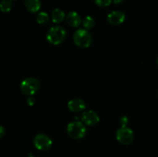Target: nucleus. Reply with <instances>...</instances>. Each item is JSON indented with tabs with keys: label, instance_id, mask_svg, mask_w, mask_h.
Returning a JSON list of instances; mask_svg holds the SVG:
<instances>
[{
	"label": "nucleus",
	"instance_id": "nucleus-1",
	"mask_svg": "<svg viewBox=\"0 0 158 157\" xmlns=\"http://www.w3.org/2000/svg\"><path fill=\"white\" fill-rule=\"evenodd\" d=\"M66 37V31L62 26H52L49 29L46 35V38L49 43L52 45L61 44L64 42Z\"/></svg>",
	"mask_w": 158,
	"mask_h": 157
},
{
	"label": "nucleus",
	"instance_id": "nucleus-2",
	"mask_svg": "<svg viewBox=\"0 0 158 157\" xmlns=\"http://www.w3.org/2000/svg\"><path fill=\"white\" fill-rule=\"evenodd\" d=\"M40 88V82L38 78L29 77L23 80L20 85V89L23 95L31 96L36 93Z\"/></svg>",
	"mask_w": 158,
	"mask_h": 157
},
{
	"label": "nucleus",
	"instance_id": "nucleus-3",
	"mask_svg": "<svg viewBox=\"0 0 158 157\" xmlns=\"http://www.w3.org/2000/svg\"><path fill=\"white\" fill-rule=\"evenodd\" d=\"M93 41L92 35L85 29H79L73 34V42L78 47L88 48Z\"/></svg>",
	"mask_w": 158,
	"mask_h": 157
},
{
	"label": "nucleus",
	"instance_id": "nucleus-4",
	"mask_svg": "<svg viewBox=\"0 0 158 157\" xmlns=\"http://www.w3.org/2000/svg\"><path fill=\"white\" fill-rule=\"evenodd\" d=\"M67 133L73 139H80L86 135V128L83 122H71L67 126Z\"/></svg>",
	"mask_w": 158,
	"mask_h": 157
},
{
	"label": "nucleus",
	"instance_id": "nucleus-5",
	"mask_svg": "<svg viewBox=\"0 0 158 157\" xmlns=\"http://www.w3.org/2000/svg\"><path fill=\"white\" fill-rule=\"evenodd\" d=\"M117 141L123 145H129L134 141V131L127 126H121L116 133Z\"/></svg>",
	"mask_w": 158,
	"mask_h": 157
},
{
	"label": "nucleus",
	"instance_id": "nucleus-6",
	"mask_svg": "<svg viewBox=\"0 0 158 157\" xmlns=\"http://www.w3.org/2000/svg\"><path fill=\"white\" fill-rule=\"evenodd\" d=\"M33 144L37 149L41 151L49 150L52 145L50 137L44 133H39L34 138Z\"/></svg>",
	"mask_w": 158,
	"mask_h": 157
},
{
	"label": "nucleus",
	"instance_id": "nucleus-7",
	"mask_svg": "<svg viewBox=\"0 0 158 157\" xmlns=\"http://www.w3.org/2000/svg\"><path fill=\"white\" fill-rule=\"evenodd\" d=\"M82 122L85 125L89 126H93L97 125L100 121V117L98 114L93 110H86L83 112L82 115Z\"/></svg>",
	"mask_w": 158,
	"mask_h": 157
},
{
	"label": "nucleus",
	"instance_id": "nucleus-8",
	"mask_svg": "<svg viewBox=\"0 0 158 157\" xmlns=\"http://www.w3.org/2000/svg\"><path fill=\"white\" fill-rule=\"evenodd\" d=\"M125 14L120 11H113L112 12L108 14L107 21L110 24L114 25V26H118L122 24L124 22Z\"/></svg>",
	"mask_w": 158,
	"mask_h": 157
},
{
	"label": "nucleus",
	"instance_id": "nucleus-9",
	"mask_svg": "<svg viewBox=\"0 0 158 157\" xmlns=\"http://www.w3.org/2000/svg\"><path fill=\"white\" fill-rule=\"evenodd\" d=\"M86 107V103L83 99H73L69 100V103H68V108H69V109L71 112H81V111L84 110Z\"/></svg>",
	"mask_w": 158,
	"mask_h": 157
},
{
	"label": "nucleus",
	"instance_id": "nucleus-10",
	"mask_svg": "<svg viewBox=\"0 0 158 157\" xmlns=\"http://www.w3.org/2000/svg\"><path fill=\"white\" fill-rule=\"evenodd\" d=\"M66 21L69 26L74 28L79 27L82 22L80 15L77 12H73V11L67 14L66 16Z\"/></svg>",
	"mask_w": 158,
	"mask_h": 157
},
{
	"label": "nucleus",
	"instance_id": "nucleus-11",
	"mask_svg": "<svg viewBox=\"0 0 158 157\" xmlns=\"http://www.w3.org/2000/svg\"><path fill=\"white\" fill-rule=\"evenodd\" d=\"M25 7L31 13H35L41 8L40 0H25Z\"/></svg>",
	"mask_w": 158,
	"mask_h": 157
},
{
	"label": "nucleus",
	"instance_id": "nucleus-12",
	"mask_svg": "<svg viewBox=\"0 0 158 157\" xmlns=\"http://www.w3.org/2000/svg\"><path fill=\"white\" fill-rule=\"evenodd\" d=\"M51 18H52V21L54 23L59 24V23L62 22L64 20V18H66V14L62 9H56L52 12Z\"/></svg>",
	"mask_w": 158,
	"mask_h": 157
},
{
	"label": "nucleus",
	"instance_id": "nucleus-13",
	"mask_svg": "<svg viewBox=\"0 0 158 157\" xmlns=\"http://www.w3.org/2000/svg\"><path fill=\"white\" fill-rule=\"evenodd\" d=\"M82 24H83V27L86 30H89V29H93L95 26V20L93 17L89 16H86L83 20H82Z\"/></svg>",
	"mask_w": 158,
	"mask_h": 157
},
{
	"label": "nucleus",
	"instance_id": "nucleus-14",
	"mask_svg": "<svg viewBox=\"0 0 158 157\" xmlns=\"http://www.w3.org/2000/svg\"><path fill=\"white\" fill-rule=\"evenodd\" d=\"M12 7L11 0H2L0 2V11L4 13H8L11 11Z\"/></svg>",
	"mask_w": 158,
	"mask_h": 157
},
{
	"label": "nucleus",
	"instance_id": "nucleus-15",
	"mask_svg": "<svg viewBox=\"0 0 158 157\" xmlns=\"http://www.w3.org/2000/svg\"><path fill=\"white\" fill-rule=\"evenodd\" d=\"M36 21L40 25H46L49 22V16L46 12H41L37 15Z\"/></svg>",
	"mask_w": 158,
	"mask_h": 157
},
{
	"label": "nucleus",
	"instance_id": "nucleus-16",
	"mask_svg": "<svg viewBox=\"0 0 158 157\" xmlns=\"http://www.w3.org/2000/svg\"><path fill=\"white\" fill-rule=\"evenodd\" d=\"M111 2H112V0H94V2L96 3V5L101 8L109 6L110 5Z\"/></svg>",
	"mask_w": 158,
	"mask_h": 157
},
{
	"label": "nucleus",
	"instance_id": "nucleus-17",
	"mask_svg": "<svg viewBox=\"0 0 158 157\" xmlns=\"http://www.w3.org/2000/svg\"><path fill=\"white\" fill-rule=\"evenodd\" d=\"M128 122H129V119L127 116H123L120 119V124H121V126H127Z\"/></svg>",
	"mask_w": 158,
	"mask_h": 157
},
{
	"label": "nucleus",
	"instance_id": "nucleus-18",
	"mask_svg": "<svg viewBox=\"0 0 158 157\" xmlns=\"http://www.w3.org/2000/svg\"><path fill=\"white\" fill-rule=\"evenodd\" d=\"M35 98L32 96V95L29 96V98L27 99V103L29 106H33L34 103H35Z\"/></svg>",
	"mask_w": 158,
	"mask_h": 157
},
{
	"label": "nucleus",
	"instance_id": "nucleus-19",
	"mask_svg": "<svg viewBox=\"0 0 158 157\" xmlns=\"http://www.w3.org/2000/svg\"><path fill=\"white\" fill-rule=\"evenodd\" d=\"M5 134H6V129H5V128L2 126L0 125V139L2 138L5 135Z\"/></svg>",
	"mask_w": 158,
	"mask_h": 157
},
{
	"label": "nucleus",
	"instance_id": "nucleus-20",
	"mask_svg": "<svg viewBox=\"0 0 158 157\" xmlns=\"http://www.w3.org/2000/svg\"><path fill=\"white\" fill-rule=\"evenodd\" d=\"M113 2H114V3H115V4H120V3L123 2V0H113Z\"/></svg>",
	"mask_w": 158,
	"mask_h": 157
},
{
	"label": "nucleus",
	"instance_id": "nucleus-21",
	"mask_svg": "<svg viewBox=\"0 0 158 157\" xmlns=\"http://www.w3.org/2000/svg\"><path fill=\"white\" fill-rule=\"evenodd\" d=\"M29 157H36V156H35V155H29Z\"/></svg>",
	"mask_w": 158,
	"mask_h": 157
},
{
	"label": "nucleus",
	"instance_id": "nucleus-22",
	"mask_svg": "<svg viewBox=\"0 0 158 157\" xmlns=\"http://www.w3.org/2000/svg\"><path fill=\"white\" fill-rule=\"evenodd\" d=\"M157 66H158V56H157Z\"/></svg>",
	"mask_w": 158,
	"mask_h": 157
},
{
	"label": "nucleus",
	"instance_id": "nucleus-23",
	"mask_svg": "<svg viewBox=\"0 0 158 157\" xmlns=\"http://www.w3.org/2000/svg\"><path fill=\"white\" fill-rule=\"evenodd\" d=\"M11 1H13V0H11Z\"/></svg>",
	"mask_w": 158,
	"mask_h": 157
}]
</instances>
